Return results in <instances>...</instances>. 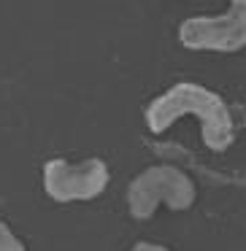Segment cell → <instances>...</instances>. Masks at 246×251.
Instances as JSON below:
<instances>
[{
  "mask_svg": "<svg viewBox=\"0 0 246 251\" xmlns=\"http://www.w3.org/2000/svg\"><path fill=\"white\" fill-rule=\"evenodd\" d=\"M146 127L160 135L181 116H195L200 122V135L211 151H227L235 141V125L227 103L217 92L192 81L173 84L168 92L154 98L146 105Z\"/></svg>",
  "mask_w": 246,
  "mask_h": 251,
  "instance_id": "1",
  "label": "cell"
},
{
  "mask_svg": "<svg viewBox=\"0 0 246 251\" xmlns=\"http://www.w3.org/2000/svg\"><path fill=\"white\" fill-rule=\"evenodd\" d=\"M195 202V184L187 173L173 165H154L146 168L127 186V211L133 219L146 222L160 205L170 211H187Z\"/></svg>",
  "mask_w": 246,
  "mask_h": 251,
  "instance_id": "2",
  "label": "cell"
},
{
  "mask_svg": "<svg viewBox=\"0 0 246 251\" xmlns=\"http://www.w3.org/2000/svg\"><path fill=\"white\" fill-rule=\"evenodd\" d=\"M179 41L192 51H233L246 49V0H230L219 17H192L179 27Z\"/></svg>",
  "mask_w": 246,
  "mask_h": 251,
  "instance_id": "3",
  "label": "cell"
},
{
  "mask_svg": "<svg viewBox=\"0 0 246 251\" xmlns=\"http://www.w3.org/2000/svg\"><path fill=\"white\" fill-rule=\"evenodd\" d=\"M109 165L100 157H89L84 162L49 159L44 165V189L55 202H84L103 195L109 186Z\"/></svg>",
  "mask_w": 246,
  "mask_h": 251,
  "instance_id": "4",
  "label": "cell"
},
{
  "mask_svg": "<svg viewBox=\"0 0 246 251\" xmlns=\"http://www.w3.org/2000/svg\"><path fill=\"white\" fill-rule=\"evenodd\" d=\"M0 251H27L25 243L17 238V232L6 222H0Z\"/></svg>",
  "mask_w": 246,
  "mask_h": 251,
  "instance_id": "5",
  "label": "cell"
},
{
  "mask_svg": "<svg viewBox=\"0 0 246 251\" xmlns=\"http://www.w3.org/2000/svg\"><path fill=\"white\" fill-rule=\"evenodd\" d=\"M130 251H170V249H165V246H160V243H136Z\"/></svg>",
  "mask_w": 246,
  "mask_h": 251,
  "instance_id": "6",
  "label": "cell"
},
{
  "mask_svg": "<svg viewBox=\"0 0 246 251\" xmlns=\"http://www.w3.org/2000/svg\"><path fill=\"white\" fill-rule=\"evenodd\" d=\"M244 127H246V108H244Z\"/></svg>",
  "mask_w": 246,
  "mask_h": 251,
  "instance_id": "7",
  "label": "cell"
}]
</instances>
